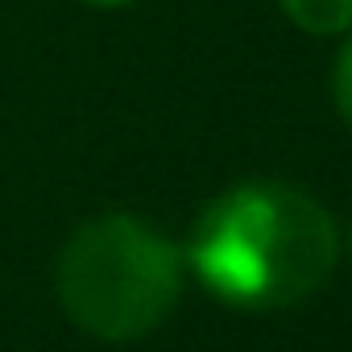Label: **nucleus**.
Segmentation results:
<instances>
[{
	"instance_id": "f257e3e1",
	"label": "nucleus",
	"mask_w": 352,
	"mask_h": 352,
	"mask_svg": "<svg viewBox=\"0 0 352 352\" xmlns=\"http://www.w3.org/2000/svg\"><path fill=\"white\" fill-rule=\"evenodd\" d=\"M336 220L298 187L245 183L195 224L191 270L232 307H290L336 270Z\"/></svg>"
},
{
	"instance_id": "39448f33",
	"label": "nucleus",
	"mask_w": 352,
	"mask_h": 352,
	"mask_svg": "<svg viewBox=\"0 0 352 352\" xmlns=\"http://www.w3.org/2000/svg\"><path fill=\"white\" fill-rule=\"evenodd\" d=\"M83 5H96V9H124L133 0H83Z\"/></svg>"
},
{
	"instance_id": "20e7f679",
	"label": "nucleus",
	"mask_w": 352,
	"mask_h": 352,
	"mask_svg": "<svg viewBox=\"0 0 352 352\" xmlns=\"http://www.w3.org/2000/svg\"><path fill=\"white\" fill-rule=\"evenodd\" d=\"M331 100H336L340 116L352 124V38L344 42V50H340V58L331 67Z\"/></svg>"
},
{
	"instance_id": "7ed1b4c3",
	"label": "nucleus",
	"mask_w": 352,
	"mask_h": 352,
	"mask_svg": "<svg viewBox=\"0 0 352 352\" xmlns=\"http://www.w3.org/2000/svg\"><path fill=\"white\" fill-rule=\"evenodd\" d=\"M278 5L298 30H307L315 38L352 30V0H278Z\"/></svg>"
},
{
	"instance_id": "f03ea898",
	"label": "nucleus",
	"mask_w": 352,
	"mask_h": 352,
	"mask_svg": "<svg viewBox=\"0 0 352 352\" xmlns=\"http://www.w3.org/2000/svg\"><path fill=\"white\" fill-rule=\"evenodd\" d=\"M183 270L153 224L112 212L87 220L58 257V302L96 340H137L179 302Z\"/></svg>"
}]
</instances>
